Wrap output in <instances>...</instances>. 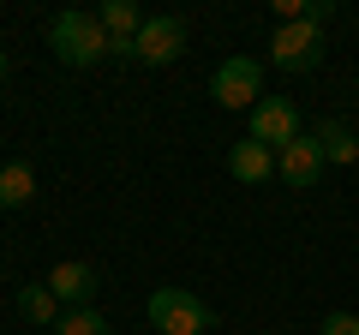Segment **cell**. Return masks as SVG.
<instances>
[{
	"instance_id": "cell-1",
	"label": "cell",
	"mask_w": 359,
	"mask_h": 335,
	"mask_svg": "<svg viewBox=\"0 0 359 335\" xmlns=\"http://www.w3.org/2000/svg\"><path fill=\"white\" fill-rule=\"evenodd\" d=\"M48 42H54V54L66 66H96L108 54V30H102L96 13H60L48 25Z\"/></svg>"
},
{
	"instance_id": "cell-2",
	"label": "cell",
	"mask_w": 359,
	"mask_h": 335,
	"mask_svg": "<svg viewBox=\"0 0 359 335\" xmlns=\"http://www.w3.org/2000/svg\"><path fill=\"white\" fill-rule=\"evenodd\" d=\"M150 323H156V335H204L216 323V311L192 287H156L150 294Z\"/></svg>"
},
{
	"instance_id": "cell-3",
	"label": "cell",
	"mask_w": 359,
	"mask_h": 335,
	"mask_svg": "<svg viewBox=\"0 0 359 335\" xmlns=\"http://www.w3.org/2000/svg\"><path fill=\"white\" fill-rule=\"evenodd\" d=\"M210 96H216L222 108H257L264 102V66H257L252 54H228V60L216 66V78H210Z\"/></svg>"
},
{
	"instance_id": "cell-4",
	"label": "cell",
	"mask_w": 359,
	"mask_h": 335,
	"mask_svg": "<svg viewBox=\"0 0 359 335\" xmlns=\"http://www.w3.org/2000/svg\"><path fill=\"white\" fill-rule=\"evenodd\" d=\"M269 60L282 66V72H311V66L323 60V25H311V18L282 25L269 36Z\"/></svg>"
},
{
	"instance_id": "cell-5",
	"label": "cell",
	"mask_w": 359,
	"mask_h": 335,
	"mask_svg": "<svg viewBox=\"0 0 359 335\" xmlns=\"http://www.w3.org/2000/svg\"><path fill=\"white\" fill-rule=\"evenodd\" d=\"M252 138L264 144V150H287L294 138H306V132H299V108L287 102V96H264V102L252 108Z\"/></svg>"
},
{
	"instance_id": "cell-6",
	"label": "cell",
	"mask_w": 359,
	"mask_h": 335,
	"mask_svg": "<svg viewBox=\"0 0 359 335\" xmlns=\"http://www.w3.org/2000/svg\"><path fill=\"white\" fill-rule=\"evenodd\" d=\"M186 54V18H144L138 42H132V60L144 66H174Z\"/></svg>"
},
{
	"instance_id": "cell-7",
	"label": "cell",
	"mask_w": 359,
	"mask_h": 335,
	"mask_svg": "<svg viewBox=\"0 0 359 335\" xmlns=\"http://www.w3.org/2000/svg\"><path fill=\"white\" fill-rule=\"evenodd\" d=\"M276 174H282L294 192H311V186L323 180V150H318V138H294L287 150H276Z\"/></svg>"
},
{
	"instance_id": "cell-8",
	"label": "cell",
	"mask_w": 359,
	"mask_h": 335,
	"mask_svg": "<svg viewBox=\"0 0 359 335\" xmlns=\"http://www.w3.org/2000/svg\"><path fill=\"white\" fill-rule=\"evenodd\" d=\"M96 287H102V275L90 270V264H78V258H66V264H54L48 270V294L60 299V306H90V294H96Z\"/></svg>"
},
{
	"instance_id": "cell-9",
	"label": "cell",
	"mask_w": 359,
	"mask_h": 335,
	"mask_svg": "<svg viewBox=\"0 0 359 335\" xmlns=\"http://www.w3.org/2000/svg\"><path fill=\"white\" fill-rule=\"evenodd\" d=\"M228 174H233L240 186H264L269 174H276V150H264L257 138H240V144L228 150Z\"/></svg>"
},
{
	"instance_id": "cell-10",
	"label": "cell",
	"mask_w": 359,
	"mask_h": 335,
	"mask_svg": "<svg viewBox=\"0 0 359 335\" xmlns=\"http://www.w3.org/2000/svg\"><path fill=\"white\" fill-rule=\"evenodd\" d=\"M30 198H36V174H30V162H6V168H0V210H25Z\"/></svg>"
},
{
	"instance_id": "cell-11",
	"label": "cell",
	"mask_w": 359,
	"mask_h": 335,
	"mask_svg": "<svg viewBox=\"0 0 359 335\" xmlns=\"http://www.w3.org/2000/svg\"><path fill=\"white\" fill-rule=\"evenodd\" d=\"M96 18H102V30L114 42H138V30H144V13L132 6V0H102V13H96Z\"/></svg>"
},
{
	"instance_id": "cell-12",
	"label": "cell",
	"mask_w": 359,
	"mask_h": 335,
	"mask_svg": "<svg viewBox=\"0 0 359 335\" xmlns=\"http://www.w3.org/2000/svg\"><path fill=\"white\" fill-rule=\"evenodd\" d=\"M311 138H318V150H323V162H353V156H359V138H353V132H347L341 126V120H323V126L318 132H311Z\"/></svg>"
},
{
	"instance_id": "cell-13",
	"label": "cell",
	"mask_w": 359,
	"mask_h": 335,
	"mask_svg": "<svg viewBox=\"0 0 359 335\" xmlns=\"http://www.w3.org/2000/svg\"><path fill=\"white\" fill-rule=\"evenodd\" d=\"M18 317H25V323H54V317H60V299L48 294V282L18 287Z\"/></svg>"
},
{
	"instance_id": "cell-14",
	"label": "cell",
	"mask_w": 359,
	"mask_h": 335,
	"mask_svg": "<svg viewBox=\"0 0 359 335\" xmlns=\"http://www.w3.org/2000/svg\"><path fill=\"white\" fill-rule=\"evenodd\" d=\"M60 335H108V317H102V311H90V306H78V311L60 317Z\"/></svg>"
},
{
	"instance_id": "cell-15",
	"label": "cell",
	"mask_w": 359,
	"mask_h": 335,
	"mask_svg": "<svg viewBox=\"0 0 359 335\" xmlns=\"http://www.w3.org/2000/svg\"><path fill=\"white\" fill-rule=\"evenodd\" d=\"M318 335H359V317L353 311H330V317L318 323Z\"/></svg>"
},
{
	"instance_id": "cell-16",
	"label": "cell",
	"mask_w": 359,
	"mask_h": 335,
	"mask_svg": "<svg viewBox=\"0 0 359 335\" xmlns=\"http://www.w3.org/2000/svg\"><path fill=\"white\" fill-rule=\"evenodd\" d=\"M0 78H6V54H0Z\"/></svg>"
}]
</instances>
